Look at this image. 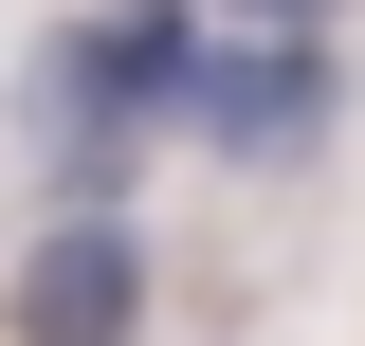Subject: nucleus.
<instances>
[{
    "label": "nucleus",
    "instance_id": "obj_2",
    "mask_svg": "<svg viewBox=\"0 0 365 346\" xmlns=\"http://www.w3.org/2000/svg\"><path fill=\"white\" fill-rule=\"evenodd\" d=\"M146 328V237H128V201H73L19 256V346H128Z\"/></svg>",
    "mask_w": 365,
    "mask_h": 346
},
{
    "label": "nucleus",
    "instance_id": "obj_4",
    "mask_svg": "<svg viewBox=\"0 0 365 346\" xmlns=\"http://www.w3.org/2000/svg\"><path fill=\"white\" fill-rule=\"evenodd\" d=\"M256 19H274V37H292V19H311V0H256Z\"/></svg>",
    "mask_w": 365,
    "mask_h": 346
},
{
    "label": "nucleus",
    "instance_id": "obj_3",
    "mask_svg": "<svg viewBox=\"0 0 365 346\" xmlns=\"http://www.w3.org/2000/svg\"><path fill=\"white\" fill-rule=\"evenodd\" d=\"M311 128H329V55H311V37H237V55H201V146L292 164Z\"/></svg>",
    "mask_w": 365,
    "mask_h": 346
},
{
    "label": "nucleus",
    "instance_id": "obj_1",
    "mask_svg": "<svg viewBox=\"0 0 365 346\" xmlns=\"http://www.w3.org/2000/svg\"><path fill=\"white\" fill-rule=\"evenodd\" d=\"M146 110H201V37H182L165 0H146V19H91V37H55V91H37V128L73 146H128Z\"/></svg>",
    "mask_w": 365,
    "mask_h": 346
}]
</instances>
